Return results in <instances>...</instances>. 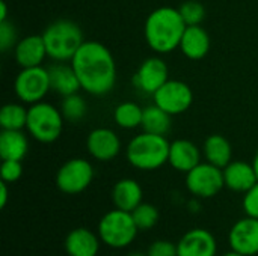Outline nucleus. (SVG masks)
Returning <instances> with one entry per match:
<instances>
[{
  "label": "nucleus",
  "mask_w": 258,
  "mask_h": 256,
  "mask_svg": "<svg viewBox=\"0 0 258 256\" xmlns=\"http://www.w3.org/2000/svg\"><path fill=\"white\" fill-rule=\"evenodd\" d=\"M203 149H200L194 142L187 139H177L171 142L169 148V166L177 172L187 174L195 166L201 163Z\"/></svg>",
  "instance_id": "obj_17"
},
{
  "label": "nucleus",
  "mask_w": 258,
  "mask_h": 256,
  "mask_svg": "<svg viewBox=\"0 0 258 256\" xmlns=\"http://www.w3.org/2000/svg\"><path fill=\"white\" fill-rule=\"evenodd\" d=\"M186 27L178 8L160 6L151 11L145 20V42L156 54L172 53L180 47Z\"/></svg>",
  "instance_id": "obj_2"
},
{
  "label": "nucleus",
  "mask_w": 258,
  "mask_h": 256,
  "mask_svg": "<svg viewBox=\"0 0 258 256\" xmlns=\"http://www.w3.org/2000/svg\"><path fill=\"white\" fill-rule=\"evenodd\" d=\"M8 198H9V189H8V183L2 181L0 184V208H5L8 204Z\"/></svg>",
  "instance_id": "obj_34"
},
{
  "label": "nucleus",
  "mask_w": 258,
  "mask_h": 256,
  "mask_svg": "<svg viewBox=\"0 0 258 256\" xmlns=\"http://www.w3.org/2000/svg\"><path fill=\"white\" fill-rule=\"evenodd\" d=\"M51 91L48 68L33 66V68H21L14 81V92L17 98L24 104H35L44 101L47 94Z\"/></svg>",
  "instance_id": "obj_7"
},
{
  "label": "nucleus",
  "mask_w": 258,
  "mask_h": 256,
  "mask_svg": "<svg viewBox=\"0 0 258 256\" xmlns=\"http://www.w3.org/2000/svg\"><path fill=\"white\" fill-rule=\"evenodd\" d=\"M203 157L206 158V161L224 169L233 161V146L225 136L212 134L204 140Z\"/></svg>",
  "instance_id": "obj_23"
},
{
  "label": "nucleus",
  "mask_w": 258,
  "mask_h": 256,
  "mask_svg": "<svg viewBox=\"0 0 258 256\" xmlns=\"http://www.w3.org/2000/svg\"><path fill=\"white\" fill-rule=\"evenodd\" d=\"M63 122L65 119L59 107L47 101H39L29 106L26 131L39 143H53L60 137Z\"/></svg>",
  "instance_id": "obj_6"
},
{
  "label": "nucleus",
  "mask_w": 258,
  "mask_h": 256,
  "mask_svg": "<svg viewBox=\"0 0 258 256\" xmlns=\"http://www.w3.org/2000/svg\"><path fill=\"white\" fill-rule=\"evenodd\" d=\"M82 89L94 97H103L116 84V62L112 51L98 41H86L71 59Z\"/></svg>",
  "instance_id": "obj_1"
},
{
  "label": "nucleus",
  "mask_w": 258,
  "mask_h": 256,
  "mask_svg": "<svg viewBox=\"0 0 258 256\" xmlns=\"http://www.w3.org/2000/svg\"><path fill=\"white\" fill-rule=\"evenodd\" d=\"M186 26H198L206 18V8L201 2L197 0H186L178 8Z\"/></svg>",
  "instance_id": "obj_29"
},
{
  "label": "nucleus",
  "mask_w": 258,
  "mask_h": 256,
  "mask_svg": "<svg viewBox=\"0 0 258 256\" xmlns=\"http://www.w3.org/2000/svg\"><path fill=\"white\" fill-rule=\"evenodd\" d=\"M224 181L225 187L234 193H246L251 187L258 183V177L252 163L234 160L227 164L224 169Z\"/></svg>",
  "instance_id": "obj_16"
},
{
  "label": "nucleus",
  "mask_w": 258,
  "mask_h": 256,
  "mask_svg": "<svg viewBox=\"0 0 258 256\" xmlns=\"http://www.w3.org/2000/svg\"><path fill=\"white\" fill-rule=\"evenodd\" d=\"M178 48L184 57L190 60H201L210 51V35L201 24L187 26Z\"/></svg>",
  "instance_id": "obj_19"
},
{
  "label": "nucleus",
  "mask_w": 258,
  "mask_h": 256,
  "mask_svg": "<svg viewBox=\"0 0 258 256\" xmlns=\"http://www.w3.org/2000/svg\"><path fill=\"white\" fill-rule=\"evenodd\" d=\"M21 175H23V164L20 160H2V166H0L2 181L12 184L18 181Z\"/></svg>",
  "instance_id": "obj_31"
},
{
  "label": "nucleus",
  "mask_w": 258,
  "mask_h": 256,
  "mask_svg": "<svg viewBox=\"0 0 258 256\" xmlns=\"http://www.w3.org/2000/svg\"><path fill=\"white\" fill-rule=\"evenodd\" d=\"M29 107L24 103H8L0 110L2 130H24L27 124Z\"/></svg>",
  "instance_id": "obj_26"
},
{
  "label": "nucleus",
  "mask_w": 258,
  "mask_h": 256,
  "mask_svg": "<svg viewBox=\"0 0 258 256\" xmlns=\"http://www.w3.org/2000/svg\"><path fill=\"white\" fill-rule=\"evenodd\" d=\"M252 166H254V169H255V174H257V177H258V151L255 152L254 158H252Z\"/></svg>",
  "instance_id": "obj_37"
},
{
  "label": "nucleus",
  "mask_w": 258,
  "mask_h": 256,
  "mask_svg": "<svg viewBox=\"0 0 258 256\" xmlns=\"http://www.w3.org/2000/svg\"><path fill=\"white\" fill-rule=\"evenodd\" d=\"M171 143L166 136L142 131L136 134L125 146V158L128 164L138 170L151 172L165 166L169 160Z\"/></svg>",
  "instance_id": "obj_3"
},
{
  "label": "nucleus",
  "mask_w": 258,
  "mask_h": 256,
  "mask_svg": "<svg viewBox=\"0 0 258 256\" xmlns=\"http://www.w3.org/2000/svg\"><path fill=\"white\" fill-rule=\"evenodd\" d=\"M101 244L98 234L88 228H76L65 238V252L68 256H97Z\"/></svg>",
  "instance_id": "obj_18"
},
{
  "label": "nucleus",
  "mask_w": 258,
  "mask_h": 256,
  "mask_svg": "<svg viewBox=\"0 0 258 256\" xmlns=\"http://www.w3.org/2000/svg\"><path fill=\"white\" fill-rule=\"evenodd\" d=\"M224 187L225 181L222 169L209 161H201L198 166L186 174V189L194 198H215L222 192Z\"/></svg>",
  "instance_id": "obj_9"
},
{
  "label": "nucleus",
  "mask_w": 258,
  "mask_h": 256,
  "mask_svg": "<svg viewBox=\"0 0 258 256\" xmlns=\"http://www.w3.org/2000/svg\"><path fill=\"white\" fill-rule=\"evenodd\" d=\"M122 143L119 136L106 127H98L89 131L86 137V149L97 161H112L121 152Z\"/></svg>",
  "instance_id": "obj_13"
},
{
  "label": "nucleus",
  "mask_w": 258,
  "mask_h": 256,
  "mask_svg": "<svg viewBox=\"0 0 258 256\" xmlns=\"http://www.w3.org/2000/svg\"><path fill=\"white\" fill-rule=\"evenodd\" d=\"M139 228L132 213L113 208L98 222L97 234L101 243L110 249H125L136 240Z\"/></svg>",
  "instance_id": "obj_5"
},
{
  "label": "nucleus",
  "mask_w": 258,
  "mask_h": 256,
  "mask_svg": "<svg viewBox=\"0 0 258 256\" xmlns=\"http://www.w3.org/2000/svg\"><path fill=\"white\" fill-rule=\"evenodd\" d=\"M112 202L115 208L132 213L144 202V190L133 178H122L112 189Z\"/></svg>",
  "instance_id": "obj_20"
},
{
  "label": "nucleus",
  "mask_w": 258,
  "mask_h": 256,
  "mask_svg": "<svg viewBox=\"0 0 258 256\" xmlns=\"http://www.w3.org/2000/svg\"><path fill=\"white\" fill-rule=\"evenodd\" d=\"M45 57L48 56L42 35H27L18 39L14 47V59L20 68L41 66Z\"/></svg>",
  "instance_id": "obj_15"
},
{
  "label": "nucleus",
  "mask_w": 258,
  "mask_h": 256,
  "mask_svg": "<svg viewBox=\"0 0 258 256\" xmlns=\"http://www.w3.org/2000/svg\"><path fill=\"white\" fill-rule=\"evenodd\" d=\"M200 201H201V199H198V198L190 199V201L187 202V210H189L190 213H194V214L200 213V211H201V202H200Z\"/></svg>",
  "instance_id": "obj_35"
},
{
  "label": "nucleus",
  "mask_w": 258,
  "mask_h": 256,
  "mask_svg": "<svg viewBox=\"0 0 258 256\" xmlns=\"http://www.w3.org/2000/svg\"><path fill=\"white\" fill-rule=\"evenodd\" d=\"M59 109H60V113H62L63 119L67 122H71V124L80 122L88 113V104H86L85 98L79 92L62 97Z\"/></svg>",
  "instance_id": "obj_27"
},
{
  "label": "nucleus",
  "mask_w": 258,
  "mask_h": 256,
  "mask_svg": "<svg viewBox=\"0 0 258 256\" xmlns=\"http://www.w3.org/2000/svg\"><path fill=\"white\" fill-rule=\"evenodd\" d=\"M132 216H133L139 231H150V229H153L157 225L159 217H160L157 207H154L153 204H148V202H142L139 207H136L132 211Z\"/></svg>",
  "instance_id": "obj_28"
},
{
  "label": "nucleus",
  "mask_w": 258,
  "mask_h": 256,
  "mask_svg": "<svg viewBox=\"0 0 258 256\" xmlns=\"http://www.w3.org/2000/svg\"><path fill=\"white\" fill-rule=\"evenodd\" d=\"M171 127H172V116L168 112H165L154 103L151 106L144 107L141 128L145 133L166 136L169 133Z\"/></svg>",
  "instance_id": "obj_24"
},
{
  "label": "nucleus",
  "mask_w": 258,
  "mask_h": 256,
  "mask_svg": "<svg viewBox=\"0 0 258 256\" xmlns=\"http://www.w3.org/2000/svg\"><path fill=\"white\" fill-rule=\"evenodd\" d=\"M144 107L133 101H124L113 110V121L122 130H135L142 124Z\"/></svg>",
  "instance_id": "obj_25"
},
{
  "label": "nucleus",
  "mask_w": 258,
  "mask_h": 256,
  "mask_svg": "<svg viewBox=\"0 0 258 256\" xmlns=\"http://www.w3.org/2000/svg\"><path fill=\"white\" fill-rule=\"evenodd\" d=\"M242 207L246 216L258 219V183L251 187L246 193H243Z\"/></svg>",
  "instance_id": "obj_33"
},
{
  "label": "nucleus",
  "mask_w": 258,
  "mask_h": 256,
  "mask_svg": "<svg viewBox=\"0 0 258 256\" xmlns=\"http://www.w3.org/2000/svg\"><path fill=\"white\" fill-rule=\"evenodd\" d=\"M228 246L240 255L258 256V219H239L228 231Z\"/></svg>",
  "instance_id": "obj_12"
},
{
  "label": "nucleus",
  "mask_w": 258,
  "mask_h": 256,
  "mask_svg": "<svg viewBox=\"0 0 258 256\" xmlns=\"http://www.w3.org/2000/svg\"><path fill=\"white\" fill-rule=\"evenodd\" d=\"M17 42H18V36H17L15 26L9 20L0 21V50H2V53H8L11 48L15 47Z\"/></svg>",
  "instance_id": "obj_30"
},
{
  "label": "nucleus",
  "mask_w": 258,
  "mask_h": 256,
  "mask_svg": "<svg viewBox=\"0 0 258 256\" xmlns=\"http://www.w3.org/2000/svg\"><path fill=\"white\" fill-rule=\"evenodd\" d=\"M221 256H243V255H240V253H237V252H234V250H228V252H225V253H222Z\"/></svg>",
  "instance_id": "obj_38"
},
{
  "label": "nucleus",
  "mask_w": 258,
  "mask_h": 256,
  "mask_svg": "<svg viewBox=\"0 0 258 256\" xmlns=\"http://www.w3.org/2000/svg\"><path fill=\"white\" fill-rule=\"evenodd\" d=\"M168 80L169 68L166 62L159 56L145 59L133 75V84L136 89L147 95H154Z\"/></svg>",
  "instance_id": "obj_11"
},
{
  "label": "nucleus",
  "mask_w": 258,
  "mask_h": 256,
  "mask_svg": "<svg viewBox=\"0 0 258 256\" xmlns=\"http://www.w3.org/2000/svg\"><path fill=\"white\" fill-rule=\"evenodd\" d=\"M94 166L89 160L74 157L65 161L56 172V187L65 195H79L85 192L94 180Z\"/></svg>",
  "instance_id": "obj_8"
},
{
  "label": "nucleus",
  "mask_w": 258,
  "mask_h": 256,
  "mask_svg": "<svg viewBox=\"0 0 258 256\" xmlns=\"http://www.w3.org/2000/svg\"><path fill=\"white\" fill-rule=\"evenodd\" d=\"M47 56L54 62H71L80 45L85 42L80 26L71 20H56L42 32Z\"/></svg>",
  "instance_id": "obj_4"
},
{
  "label": "nucleus",
  "mask_w": 258,
  "mask_h": 256,
  "mask_svg": "<svg viewBox=\"0 0 258 256\" xmlns=\"http://www.w3.org/2000/svg\"><path fill=\"white\" fill-rule=\"evenodd\" d=\"M153 101L160 109L168 112L171 116H177L189 110V107L194 103V92L187 83L169 78L153 95Z\"/></svg>",
  "instance_id": "obj_10"
},
{
  "label": "nucleus",
  "mask_w": 258,
  "mask_h": 256,
  "mask_svg": "<svg viewBox=\"0 0 258 256\" xmlns=\"http://www.w3.org/2000/svg\"><path fill=\"white\" fill-rule=\"evenodd\" d=\"M147 253L148 256H178V250L175 243L168 240H156L148 246Z\"/></svg>",
  "instance_id": "obj_32"
},
{
  "label": "nucleus",
  "mask_w": 258,
  "mask_h": 256,
  "mask_svg": "<svg viewBox=\"0 0 258 256\" xmlns=\"http://www.w3.org/2000/svg\"><path fill=\"white\" fill-rule=\"evenodd\" d=\"M29 152V139L23 130H2L0 157L2 160H20Z\"/></svg>",
  "instance_id": "obj_22"
},
{
  "label": "nucleus",
  "mask_w": 258,
  "mask_h": 256,
  "mask_svg": "<svg viewBox=\"0 0 258 256\" xmlns=\"http://www.w3.org/2000/svg\"><path fill=\"white\" fill-rule=\"evenodd\" d=\"M8 20V5L6 2H0V21Z\"/></svg>",
  "instance_id": "obj_36"
},
{
  "label": "nucleus",
  "mask_w": 258,
  "mask_h": 256,
  "mask_svg": "<svg viewBox=\"0 0 258 256\" xmlns=\"http://www.w3.org/2000/svg\"><path fill=\"white\" fill-rule=\"evenodd\" d=\"M127 256H148V253H144V252H132Z\"/></svg>",
  "instance_id": "obj_39"
},
{
  "label": "nucleus",
  "mask_w": 258,
  "mask_h": 256,
  "mask_svg": "<svg viewBox=\"0 0 258 256\" xmlns=\"http://www.w3.org/2000/svg\"><path fill=\"white\" fill-rule=\"evenodd\" d=\"M218 240L204 228H194L177 243L178 256H218Z\"/></svg>",
  "instance_id": "obj_14"
},
{
  "label": "nucleus",
  "mask_w": 258,
  "mask_h": 256,
  "mask_svg": "<svg viewBox=\"0 0 258 256\" xmlns=\"http://www.w3.org/2000/svg\"><path fill=\"white\" fill-rule=\"evenodd\" d=\"M48 75H50V86L51 91L60 97H67L71 94H77L82 86L79 81V77L71 66V63L65 62H56L51 66H48Z\"/></svg>",
  "instance_id": "obj_21"
}]
</instances>
